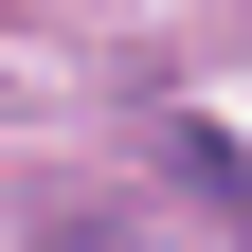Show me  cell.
<instances>
[{"label": "cell", "instance_id": "1", "mask_svg": "<svg viewBox=\"0 0 252 252\" xmlns=\"http://www.w3.org/2000/svg\"><path fill=\"white\" fill-rule=\"evenodd\" d=\"M54 252H90V234H54Z\"/></svg>", "mask_w": 252, "mask_h": 252}]
</instances>
